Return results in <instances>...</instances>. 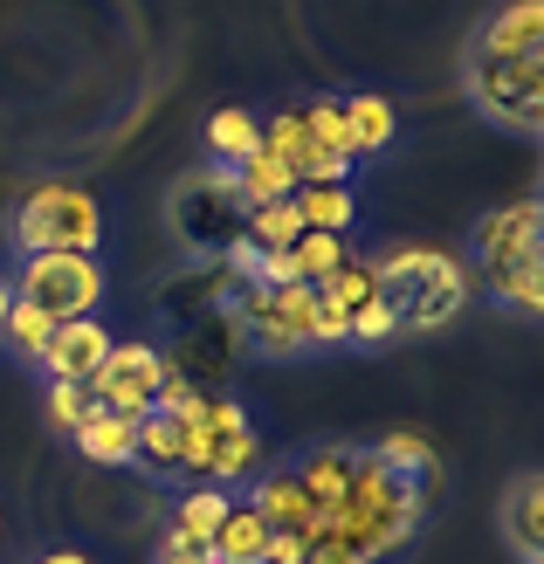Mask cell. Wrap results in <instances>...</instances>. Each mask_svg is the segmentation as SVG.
Segmentation results:
<instances>
[{"label":"cell","instance_id":"1","mask_svg":"<svg viewBox=\"0 0 544 564\" xmlns=\"http://www.w3.org/2000/svg\"><path fill=\"white\" fill-rule=\"evenodd\" d=\"M420 517H427V489L420 482L393 475L380 455H352L345 489H338V502L318 517V530L345 538L365 557H393V551H407V538L420 530Z\"/></svg>","mask_w":544,"mask_h":564},{"label":"cell","instance_id":"2","mask_svg":"<svg viewBox=\"0 0 544 564\" xmlns=\"http://www.w3.org/2000/svg\"><path fill=\"white\" fill-rule=\"evenodd\" d=\"M372 290L399 317V330H448L476 290V269L448 248H393L372 262Z\"/></svg>","mask_w":544,"mask_h":564},{"label":"cell","instance_id":"3","mask_svg":"<svg viewBox=\"0 0 544 564\" xmlns=\"http://www.w3.org/2000/svg\"><path fill=\"white\" fill-rule=\"evenodd\" d=\"M14 248L21 262L28 256H97L104 241V207L97 193H83L70 180H49V186H28L21 207H14Z\"/></svg>","mask_w":544,"mask_h":564},{"label":"cell","instance_id":"4","mask_svg":"<svg viewBox=\"0 0 544 564\" xmlns=\"http://www.w3.org/2000/svg\"><path fill=\"white\" fill-rule=\"evenodd\" d=\"M462 83H469V97L490 124L524 131V138L544 131V55H482V48H469Z\"/></svg>","mask_w":544,"mask_h":564},{"label":"cell","instance_id":"5","mask_svg":"<svg viewBox=\"0 0 544 564\" xmlns=\"http://www.w3.org/2000/svg\"><path fill=\"white\" fill-rule=\"evenodd\" d=\"M14 296L35 303V310H49L55 324L97 317V303H104V262L97 256H28Z\"/></svg>","mask_w":544,"mask_h":564},{"label":"cell","instance_id":"6","mask_svg":"<svg viewBox=\"0 0 544 564\" xmlns=\"http://www.w3.org/2000/svg\"><path fill=\"white\" fill-rule=\"evenodd\" d=\"M310 310H318V290H303V282H282V290L248 282L242 290V324L263 358H290L310 345Z\"/></svg>","mask_w":544,"mask_h":564},{"label":"cell","instance_id":"7","mask_svg":"<svg viewBox=\"0 0 544 564\" xmlns=\"http://www.w3.org/2000/svg\"><path fill=\"white\" fill-rule=\"evenodd\" d=\"M159 379H166V351L131 337V345H110V358L97 365V379L83 392H90V406L118 413V420H146L152 400H159Z\"/></svg>","mask_w":544,"mask_h":564},{"label":"cell","instance_id":"8","mask_svg":"<svg viewBox=\"0 0 544 564\" xmlns=\"http://www.w3.org/2000/svg\"><path fill=\"white\" fill-rule=\"evenodd\" d=\"M544 256V200L524 193L510 207H490L476 220V269H510V262H537Z\"/></svg>","mask_w":544,"mask_h":564},{"label":"cell","instance_id":"9","mask_svg":"<svg viewBox=\"0 0 544 564\" xmlns=\"http://www.w3.org/2000/svg\"><path fill=\"white\" fill-rule=\"evenodd\" d=\"M110 337L97 317H70V324H55L49 330V345H42V372L49 379H63V386H90L97 379V365L110 358Z\"/></svg>","mask_w":544,"mask_h":564},{"label":"cell","instance_id":"10","mask_svg":"<svg viewBox=\"0 0 544 564\" xmlns=\"http://www.w3.org/2000/svg\"><path fill=\"white\" fill-rule=\"evenodd\" d=\"M482 55H544V0H503L476 35Z\"/></svg>","mask_w":544,"mask_h":564},{"label":"cell","instance_id":"11","mask_svg":"<svg viewBox=\"0 0 544 564\" xmlns=\"http://www.w3.org/2000/svg\"><path fill=\"white\" fill-rule=\"evenodd\" d=\"M248 502L269 517V530H297V538H310V523H318V510H310V496H303V482H297V468H269V475H255Z\"/></svg>","mask_w":544,"mask_h":564},{"label":"cell","instance_id":"12","mask_svg":"<svg viewBox=\"0 0 544 564\" xmlns=\"http://www.w3.org/2000/svg\"><path fill=\"white\" fill-rule=\"evenodd\" d=\"M503 523H510V551L524 564H544V475L524 468L510 482V502H503Z\"/></svg>","mask_w":544,"mask_h":564},{"label":"cell","instance_id":"13","mask_svg":"<svg viewBox=\"0 0 544 564\" xmlns=\"http://www.w3.org/2000/svg\"><path fill=\"white\" fill-rule=\"evenodd\" d=\"M269 517L255 510V502H235V510L221 517V530H214V544H207V557L214 564H269Z\"/></svg>","mask_w":544,"mask_h":564},{"label":"cell","instance_id":"14","mask_svg":"<svg viewBox=\"0 0 544 564\" xmlns=\"http://www.w3.org/2000/svg\"><path fill=\"white\" fill-rule=\"evenodd\" d=\"M70 441L83 447V462H97V468H131L138 462V420H118V413H104V406L83 413V427Z\"/></svg>","mask_w":544,"mask_h":564},{"label":"cell","instance_id":"15","mask_svg":"<svg viewBox=\"0 0 544 564\" xmlns=\"http://www.w3.org/2000/svg\"><path fill=\"white\" fill-rule=\"evenodd\" d=\"M476 282H482V290H490L503 310H524L531 324L544 317V256H537V262H510V269H476Z\"/></svg>","mask_w":544,"mask_h":564},{"label":"cell","instance_id":"16","mask_svg":"<svg viewBox=\"0 0 544 564\" xmlns=\"http://www.w3.org/2000/svg\"><path fill=\"white\" fill-rule=\"evenodd\" d=\"M227 510H235V496H227V489L193 482V489L180 496L173 530H166V538H180V544H214V530H221V517H227Z\"/></svg>","mask_w":544,"mask_h":564},{"label":"cell","instance_id":"17","mask_svg":"<svg viewBox=\"0 0 544 564\" xmlns=\"http://www.w3.org/2000/svg\"><path fill=\"white\" fill-rule=\"evenodd\" d=\"M290 207L310 235H345L352 220H359V200H352V180L345 186H297L290 193Z\"/></svg>","mask_w":544,"mask_h":564},{"label":"cell","instance_id":"18","mask_svg":"<svg viewBox=\"0 0 544 564\" xmlns=\"http://www.w3.org/2000/svg\"><path fill=\"white\" fill-rule=\"evenodd\" d=\"M393 104L386 97H345V138H352V159H372V152H386L393 145Z\"/></svg>","mask_w":544,"mask_h":564},{"label":"cell","instance_id":"19","mask_svg":"<svg viewBox=\"0 0 544 564\" xmlns=\"http://www.w3.org/2000/svg\"><path fill=\"white\" fill-rule=\"evenodd\" d=\"M207 145H214V165H242L248 152H263V124H255L242 104H227L207 118Z\"/></svg>","mask_w":544,"mask_h":564},{"label":"cell","instance_id":"20","mask_svg":"<svg viewBox=\"0 0 544 564\" xmlns=\"http://www.w3.org/2000/svg\"><path fill=\"white\" fill-rule=\"evenodd\" d=\"M297 235H303V220H297L290 200H269V207H248V214H242V241H248V248H263V256H282V248H297Z\"/></svg>","mask_w":544,"mask_h":564},{"label":"cell","instance_id":"21","mask_svg":"<svg viewBox=\"0 0 544 564\" xmlns=\"http://www.w3.org/2000/svg\"><path fill=\"white\" fill-rule=\"evenodd\" d=\"M345 468H352V447H318L310 462H297V482H303V496H310V510H331L338 502V489H345ZM318 530V523H310Z\"/></svg>","mask_w":544,"mask_h":564},{"label":"cell","instance_id":"22","mask_svg":"<svg viewBox=\"0 0 544 564\" xmlns=\"http://www.w3.org/2000/svg\"><path fill=\"white\" fill-rule=\"evenodd\" d=\"M235 180H242V207H269V200H290L297 180H290V165L269 159V152H248L235 165Z\"/></svg>","mask_w":544,"mask_h":564},{"label":"cell","instance_id":"23","mask_svg":"<svg viewBox=\"0 0 544 564\" xmlns=\"http://www.w3.org/2000/svg\"><path fill=\"white\" fill-rule=\"evenodd\" d=\"M372 455H380L393 475H407V482H420V489L441 475V455H435V447H427L420 434H407V427H399V434H386L380 447H372Z\"/></svg>","mask_w":544,"mask_h":564},{"label":"cell","instance_id":"24","mask_svg":"<svg viewBox=\"0 0 544 564\" xmlns=\"http://www.w3.org/2000/svg\"><path fill=\"white\" fill-rule=\"evenodd\" d=\"M352 256V248H345V235H297V248H290V275L303 282V290H318V282L338 269V262H345Z\"/></svg>","mask_w":544,"mask_h":564},{"label":"cell","instance_id":"25","mask_svg":"<svg viewBox=\"0 0 544 564\" xmlns=\"http://www.w3.org/2000/svg\"><path fill=\"white\" fill-rule=\"evenodd\" d=\"M263 468V441H255V427H235L221 447H214V468H207V482L227 489V482H248V475Z\"/></svg>","mask_w":544,"mask_h":564},{"label":"cell","instance_id":"26","mask_svg":"<svg viewBox=\"0 0 544 564\" xmlns=\"http://www.w3.org/2000/svg\"><path fill=\"white\" fill-rule=\"evenodd\" d=\"M152 413H166V420H180V427H193V420L207 413V392H200V379H193V372H180V365L166 358V379H159Z\"/></svg>","mask_w":544,"mask_h":564},{"label":"cell","instance_id":"27","mask_svg":"<svg viewBox=\"0 0 544 564\" xmlns=\"http://www.w3.org/2000/svg\"><path fill=\"white\" fill-rule=\"evenodd\" d=\"M138 462H152L159 475H180V420H166V413L138 420Z\"/></svg>","mask_w":544,"mask_h":564},{"label":"cell","instance_id":"28","mask_svg":"<svg viewBox=\"0 0 544 564\" xmlns=\"http://www.w3.org/2000/svg\"><path fill=\"white\" fill-rule=\"evenodd\" d=\"M318 290H324L338 310H345V317H352L359 303H372V296H380V290H372V262H359V256H345V262H338V269L318 282Z\"/></svg>","mask_w":544,"mask_h":564},{"label":"cell","instance_id":"29","mask_svg":"<svg viewBox=\"0 0 544 564\" xmlns=\"http://www.w3.org/2000/svg\"><path fill=\"white\" fill-rule=\"evenodd\" d=\"M49 330H55V317H49V310H35V303H8V330H0V337H8V345L21 351V358H42V345H49Z\"/></svg>","mask_w":544,"mask_h":564},{"label":"cell","instance_id":"30","mask_svg":"<svg viewBox=\"0 0 544 564\" xmlns=\"http://www.w3.org/2000/svg\"><path fill=\"white\" fill-rule=\"evenodd\" d=\"M297 118H303V131L318 138L324 152H338V159H352V138H345V104H338V97H318V104H303Z\"/></svg>","mask_w":544,"mask_h":564},{"label":"cell","instance_id":"31","mask_svg":"<svg viewBox=\"0 0 544 564\" xmlns=\"http://www.w3.org/2000/svg\"><path fill=\"white\" fill-rule=\"evenodd\" d=\"M83 413H90V392H83V386H63V379H49V420H55V427L76 434V427H83Z\"/></svg>","mask_w":544,"mask_h":564},{"label":"cell","instance_id":"32","mask_svg":"<svg viewBox=\"0 0 544 564\" xmlns=\"http://www.w3.org/2000/svg\"><path fill=\"white\" fill-rule=\"evenodd\" d=\"M393 330H399V317H393V310H386L380 296H372V303H359V310H352V337H359V345H386Z\"/></svg>","mask_w":544,"mask_h":564},{"label":"cell","instance_id":"33","mask_svg":"<svg viewBox=\"0 0 544 564\" xmlns=\"http://www.w3.org/2000/svg\"><path fill=\"white\" fill-rule=\"evenodd\" d=\"M303 544H310V557H303V564H372V557H365V551H352L345 538H331V530H310Z\"/></svg>","mask_w":544,"mask_h":564},{"label":"cell","instance_id":"34","mask_svg":"<svg viewBox=\"0 0 544 564\" xmlns=\"http://www.w3.org/2000/svg\"><path fill=\"white\" fill-rule=\"evenodd\" d=\"M310 557V544L297 538V530H276V538H269V564H303Z\"/></svg>","mask_w":544,"mask_h":564},{"label":"cell","instance_id":"35","mask_svg":"<svg viewBox=\"0 0 544 564\" xmlns=\"http://www.w3.org/2000/svg\"><path fill=\"white\" fill-rule=\"evenodd\" d=\"M159 564H214V557H207V544H180V538H166Z\"/></svg>","mask_w":544,"mask_h":564},{"label":"cell","instance_id":"36","mask_svg":"<svg viewBox=\"0 0 544 564\" xmlns=\"http://www.w3.org/2000/svg\"><path fill=\"white\" fill-rule=\"evenodd\" d=\"M8 303H14V282L0 275V330H8Z\"/></svg>","mask_w":544,"mask_h":564},{"label":"cell","instance_id":"37","mask_svg":"<svg viewBox=\"0 0 544 564\" xmlns=\"http://www.w3.org/2000/svg\"><path fill=\"white\" fill-rule=\"evenodd\" d=\"M42 564H90V557H83V551H49Z\"/></svg>","mask_w":544,"mask_h":564}]
</instances>
